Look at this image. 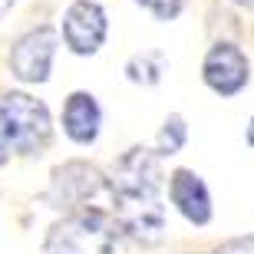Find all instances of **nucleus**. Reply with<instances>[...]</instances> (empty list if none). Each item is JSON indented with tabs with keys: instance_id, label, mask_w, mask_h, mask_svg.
Returning <instances> with one entry per match:
<instances>
[{
	"instance_id": "obj_10",
	"label": "nucleus",
	"mask_w": 254,
	"mask_h": 254,
	"mask_svg": "<svg viewBox=\"0 0 254 254\" xmlns=\"http://www.w3.org/2000/svg\"><path fill=\"white\" fill-rule=\"evenodd\" d=\"M165 73V57L159 50H142L126 63V76H129L135 86H155Z\"/></svg>"
},
{
	"instance_id": "obj_11",
	"label": "nucleus",
	"mask_w": 254,
	"mask_h": 254,
	"mask_svg": "<svg viewBox=\"0 0 254 254\" xmlns=\"http://www.w3.org/2000/svg\"><path fill=\"white\" fill-rule=\"evenodd\" d=\"M185 139H189V126H185V119H182L179 113H172L169 119L162 123V129H159V139H155V155H159V159L179 155L182 145H185Z\"/></svg>"
},
{
	"instance_id": "obj_1",
	"label": "nucleus",
	"mask_w": 254,
	"mask_h": 254,
	"mask_svg": "<svg viewBox=\"0 0 254 254\" xmlns=\"http://www.w3.org/2000/svg\"><path fill=\"white\" fill-rule=\"evenodd\" d=\"M113 218L126 235L152 248L165 238V201H162V165L152 149H129L113 165L109 179Z\"/></svg>"
},
{
	"instance_id": "obj_6",
	"label": "nucleus",
	"mask_w": 254,
	"mask_h": 254,
	"mask_svg": "<svg viewBox=\"0 0 254 254\" xmlns=\"http://www.w3.org/2000/svg\"><path fill=\"white\" fill-rule=\"evenodd\" d=\"M60 33H63V43L69 47V53L93 57V53H99V47L106 43V33H109L106 10L96 0H73L63 13Z\"/></svg>"
},
{
	"instance_id": "obj_7",
	"label": "nucleus",
	"mask_w": 254,
	"mask_h": 254,
	"mask_svg": "<svg viewBox=\"0 0 254 254\" xmlns=\"http://www.w3.org/2000/svg\"><path fill=\"white\" fill-rule=\"evenodd\" d=\"M53 57H57V33L50 27H37L13 43L10 69L23 83H47L50 69H53Z\"/></svg>"
},
{
	"instance_id": "obj_9",
	"label": "nucleus",
	"mask_w": 254,
	"mask_h": 254,
	"mask_svg": "<svg viewBox=\"0 0 254 254\" xmlns=\"http://www.w3.org/2000/svg\"><path fill=\"white\" fill-rule=\"evenodd\" d=\"M103 126V109L93 93H73L63 106V132L76 145H93L99 139Z\"/></svg>"
},
{
	"instance_id": "obj_4",
	"label": "nucleus",
	"mask_w": 254,
	"mask_h": 254,
	"mask_svg": "<svg viewBox=\"0 0 254 254\" xmlns=\"http://www.w3.org/2000/svg\"><path fill=\"white\" fill-rule=\"evenodd\" d=\"M201 79L221 99L238 96L251 79V63H248L245 50L238 43H231V40H218L201 60Z\"/></svg>"
},
{
	"instance_id": "obj_12",
	"label": "nucleus",
	"mask_w": 254,
	"mask_h": 254,
	"mask_svg": "<svg viewBox=\"0 0 254 254\" xmlns=\"http://www.w3.org/2000/svg\"><path fill=\"white\" fill-rule=\"evenodd\" d=\"M135 3H139L142 10H149L155 20H165V23L175 20L182 13V7H185V0H135Z\"/></svg>"
},
{
	"instance_id": "obj_3",
	"label": "nucleus",
	"mask_w": 254,
	"mask_h": 254,
	"mask_svg": "<svg viewBox=\"0 0 254 254\" xmlns=\"http://www.w3.org/2000/svg\"><path fill=\"white\" fill-rule=\"evenodd\" d=\"M53 123H50V109L40 99L27 93H7L0 96V165L13 155V152H33L47 149Z\"/></svg>"
},
{
	"instance_id": "obj_14",
	"label": "nucleus",
	"mask_w": 254,
	"mask_h": 254,
	"mask_svg": "<svg viewBox=\"0 0 254 254\" xmlns=\"http://www.w3.org/2000/svg\"><path fill=\"white\" fill-rule=\"evenodd\" d=\"M245 139H248V145L254 149V116H251V123H248V129H245Z\"/></svg>"
},
{
	"instance_id": "obj_16",
	"label": "nucleus",
	"mask_w": 254,
	"mask_h": 254,
	"mask_svg": "<svg viewBox=\"0 0 254 254\" xmlns=\"http://www.w3.org/2000/svg\"><path fill=\"white\" fill-rule=\"evenodd\" d=\"M238 7H245V10H254V0H235Z\"/></svg>"
},
{
	"instance_id": "obj_2",
	"label": "nucleus",
	"mask_w": 254,
	"mask_h": 254,
	"mask_svg": "<svg viewBox=\"0 0 254 254\" xmlns=\"http://www.w3.org/2000/svg\"><path fill=\"white\" fill-rule=\"evenodd\" d=\"M43 254H119V225L106 208H76L50 228Z\"/></svg>"
},
{
	"instance_id": "obj_15",
	"label": "nucleus",
	"mask_w": 254,
	"mask_h": 254,
	"mask_svg": "<svg viewBox=\"0 0 254 254\" xmlns=\"http://www.w3.org/2000/svg\"><path fill=\"white\" fill-rule=\"evenodd\" d=\"M10 7H13V0H0V20H3V13H7Z\"/></svg>"
},
{
	"instance_id": "obj_8",
	"label": "nucleus",
	"mask_w": 254,
	"mask_h": 254,
	"mask_svg": "<svg viewBox=\"0 0 254 254\" xmlns=\"http://www.w3.org/2000/svg\"><path fill=\"white\" fill-rule=\"evenodd\" d=\"M169 198L179 208V215L195 228H205L215 215L211 208V191H208L205 179L191 169H175L169 179Z\"/></svg>"
},
{
	"instance_id": "obj_13",
	"label": "nucleus",
	"mask_w": 254,
	"mask_h": 254,
	"mask_svg": "<svg viewBox=\"0 0 254 254\" xmlns=\"http://www.w3.org/2000/svg\"><path fill=\"white\" fill-rule=\"evenodd\" d=\"M211 254H254V235L231 238V241H225L221 248H215Z\"/></svg>"
},
{
	"instance_id": "obj_5",
	"label": "nucleus",
	"mask_w": 254,
	"mask_h": 254,
	"mask_svg": "<svg viewBox=\"0 0 254 254\" xmlns=\"http://www.w3.org/2000/svg\"><path fill=\"white\" fill-rule=\"evenodd\" d=\"M109 195V182L103 179V172L86 162H66L63 169L53 172V185H50V201H57L60 208H96V198Z\"/></svg>"
}]
</instances>
